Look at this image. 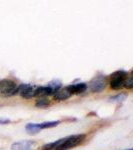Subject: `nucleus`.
<instances>
[{
    "label": "nucleus",
    "mask_w": 133,
    "mask_h": 150,
    "mask_svg": "<svg viewBox=\"0 0 133 150\" xmlns=\"http://www.w3.org/2000/svg\"><path fill=\"white\" fill-rule=\"evenodd\" d=\"M25 129L27 130L28 133L30 134H35V133H38L41 130L40 128V124H35V123H28L26 125Z\"/></svg>",
    "instance_id": "obj_10"
},
{
    "label": "nucleus",
    "mask_w": 133,
    "mask_h": 150,
    "mask_svg": "<svg viewBox=\"0 0 133 150\" xmlns=\"http://www.w3.org/2000/svg\"><path fill=\"white\" fill-rule=\"evenodd\" d=\"M61 142H62V139H59V140H57V141H55V142L48 143V144L44 145V146L42 147V150H56L58 147L60 146Z\"/></svg>",
    "instance_id": "obj_11"
},
{
    "label": "nucleus",
    "mask_w": 133,
    "mask_h": 150,
    "mask_svg": "<svg viewBox=\"0 0 133 150\" xmlns=\"http://www.w3.org/2000/svg\"><path fill=\"white\" fill-rule=\"evenodd\" d=\"M107 79L104 76H97L93 78L91 82L89 83V88L94 93H99L105 89L107 86Z\"/></svg>",
    "instance_id": "obj_4"
},
{
    "label": "nucleus",
    "mask_w": 133,
    "mask_h": 150,
    "mask_svg": "<svg viewBox=\"0 0 133 150\" xmlns=\"http://www.w3.org/2000/svg\"><path fill=\"white\" fill-rule=\"evenodd\" d=\"M17 93H19L25 99H30L34 96V90H33L32 86L29 84H21L20 86H18Z\"/></svg>",
    "instance_id": "obj_6"
},
{
    "label": "nucleus",
    "mask_w": 133,
    "mask_h": 150,
    "mask_svg": "<svg viewBox=\"0 0 133 150\" xmlns=\"http://www.w3.org/2000/svg\"><path fill=\"white\" fill-rule=\"evenodd\" d=\"M127 75H128L127 72L122 71V70L116 71L114 73L111 74L110 81H109V85L111 87V89H113V90H119L120 88H122Z\"/></svg>",
    "instance_id": "obj_2"
},
{
    "label": "nucleus",
    "mask_w": 133,
    "mask_h": 150,
    "mask_svg": "<svg viewBox=\"0 0 133 150\" xmlns=\"http://www.w3.org/2000/svg\"><path fill=\"white\" fill-rule=\"evenodd\" d=\"M60 123V121H49V122H43L39 123L40 128L42 129H47V128H52V127H56L58 124Z\"/></svg>",
    "instance_id": "obj_13"
},
{
    "label": "nucleus",
    "mask_w": 133,
    "mask_h": 150,
    "mask_svg": "<svg viewBox=\"0 0 133 150\" xmlns=\"http://www.w3.org/2000/svg\"><path fill=\"white\" fill-rule=\"evenodd\" d=\"M86 89H87L86 83H78V84L70 85V90H71L72 94H81L85 92Z\"/></svg>",
    "instance_id": "obj_9"
},
{
    "label": "nucleus",
    "mask_w": 133,
    "mask_h": 150,
    "mask_svg": "<svg viewBox=\"0 0 133 150\" xmlns=\"http://www.w3.org/2000/svg\"><path fill=\"white\" fill-rule=\"evenodd\" d=\"M123 87H125L126 89H131L133 87V80H132V75L128 74L126 79L124 81V84H123Z\"/></svg>",
    "instance_id": "obj_14"
},
{
    "label": "nucleus",
    "mask_w": 133,
    "mask_h": 150,
    "mask_svg": "<svg viewBox=\"0 0 133 150\" xmlns=\"http://www.w3.org/2000/svg\"><path fill=\"white\" fill-rule=\"evenodd\" d=\"M17 85L14 81L10 79H4L0 81V92L2 93L3 96H12L17 93Z\"/></svg>",
    "instance_id": "obj_3"
},
{
    "label": "nucleus",
    "mask_w": 133,
    "mask_h": 150,
    "mask_svg": "<svg viewBox=\"0 0 133 150\" xmlns=\"http://www.w3.org/2000/svg\"><path fill=\"white\" fill-rule=\"evenodd\" d=\"M71 96H72V92H71V90H70V86L59 89V90L56 91V92L53 94V98H54V100H56V101L66 100V99L70 98Z\"/></svg>",
    "instance_id": "obj_7"
},
{
    "label": "nucleus",
    "mask_w": 133,
    "mask_h": 150,
    "mask_svg": "<svg viewBox=\"0 0 133 150\" xmlns=\"http://www.w3.org/2000/svg\"><path fill=\"white\" fill-rule=\"evenodd\" d=\"M54 92L49 88L48 86L44 87V86H40L37 87L36 90H34V96H41V97H45V96L48 95H53Z\"/></svg>",
    "instance_id": "obj_8"
},
{
    "label": "nucleus",
    "mask_w": 133,
    "mask_h": 150,
    "mask_svg": "<svg viewBox=\"0 0 133 150\" xmlns=\"http://www.w3.org/2000/svg\"><path fill=\"white\" fill-rule=\"evenodd\" d=\"M49 105H50V101L48 100L46 97H41L35 102L36 107H40V108L47 107V106H49Z\"/></svg>",
    "instance_id": "obj_12"
},
{
    "label": "nucleus",
    "mask_w": 133,
    "mask_h": 150,
    "mask_svg": "<svg viewBox=\"0 0 133 150\" xmlns=\"http://www.w3.org/2000/svg\"><path fill=\"white\" fill-rule=\"evenodd\" d=\"M126 97H127V94L121 93V94H118V95L114 96V97H111L110 101H123V100H125Z\"/></svg>",
    "instance_id": "obj_15"
},
{
    "label": "nucleus",
    "mask_w": 133,
    "mask_h": 150,
    "mask_svg": "<svg viewBox=\"0 0 133 150\" xmlns=\"http://www.w3.org/2000/svg\"><path fill=\"white\" fill-rule=\"evenodd\" d=\"M85 140V135L78 134V135H71V136L62 138V142L60 146L56 150H68L75 146H78Z\"/></svg>",
    "instance_id": "obj_1"
},
{
    "label": "nucleus",
    "mask_w": 133,
    "mask_h": 150,
    "mask_svg": "<svg viewBox=\"0 0 133 150\" xmlns=\"http://www.w3.org/2000/svg\"><path fill=\"white\" fill-rule=\"evenodd\" d=\"M10 122V120L8 119H3V118H0V124H7V123Z\"/></svg>",
    "instance_id": "obj_16"
},
{
    "label": "nucleus",
    "mask_w": 133,
    "mask_h": 150,
    "mask_svg": "<svg viewBox=\"0 0 133 150\" xmlns=\"http://www.w3.org/2000/svg\"><path fill=\"white\" fill-rule=\"evenodd\" d=\"M37 143L32 140H22L11 145V150H35Z\"/></svg>",
    "instance_id": "obj_5"
}]
</instances>
